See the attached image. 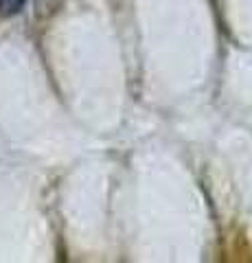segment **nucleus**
I'll return each instance as SVG.
<instances>
[{
	"label": "nucleus",
	"mask_w": 252,
	"mask_h": 263,
	"mask_svg": "<svg viewBox=\"0 0 252 263\" xmlns=\"http://www.w3.org/2000/svg\"><path fill=\"white\" fill-rule=\"evenodd\" d=\"M27 0H0V13L3 15H15L24 9Z\"/></svg>",
	"instance_id": "nucleus-1"
}]
</instances>
